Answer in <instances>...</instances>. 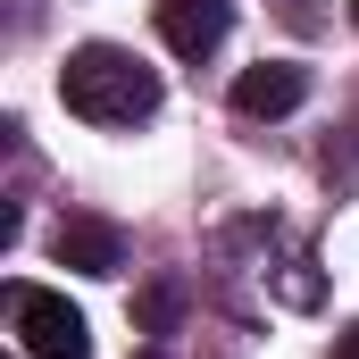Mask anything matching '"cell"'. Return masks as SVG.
<instances>
[{"mask_svg":"<svg viewBox=\"0 0 359 359\" xmlns=\"http://www.w3.org/2000/svg\"><path fill=\"white\" fill-rule=\"evenodd\" d=\"M176 318V292H142V326H168Z\"/></svg>","mask_w":359,"mask_h":359,"instance_id":"6","label":"cell"},{"mask_svg":"<svg viewBox=\"0 0 359 359\" xmlns=\"http://www.w3.org/2000/svg\"><path fill=\"white\" fill-rule=\"evenodd\" d=\"M351 17H359V0H351Z\"/></svg>","mask_w":359,"mask_h":359,"instance_id":"8","label":"cell"},{"mask_svg":"<svg viewBox=\"0 0 359 359\" xmlns=\"http://www.w3.org/2000/svg\"><path fill=\"white\" fill-rule=\"evenodd\" d=\"M50 251H59V268H76V276H117L126 268V243H117L109 217H67L50 234Z\"/></svg>","mask_w":359,"mask_h":359,"instance_id":"5","label":"cell"},{"mask_svg":"<svg viewBox=\"0 0 359 359\" xmlns=\"http://www.w3.org/2000/svg\"><path fill=\"white\" fill-rule=\"evenodd\" d=\"M59 100H67L84 126H134V117L159 109V76H151L134 50H117V42H84V50H67V67H59Z\"/></svg>","mask_w":359,"mask_h":359,"instance_id":"1","label":"cell"},{"mask_svg":"<svg viewBox=\"0 0 359 359\" xmlns=\"http://www.w3.org/2000/svg\"><path fill=\"white\" fill-rule=\"evenodd\" d=\"M301 100H309V67H292V59H259V67L234 76V109L243 117H284Z\"/></svg>","mask_w":359,"mask_h":359,"instance_id":"4","label":"cell"},{"mask_svg":"<svg viewBox=\"0 0 359 359\" xmlns=\"http://www.w3.org/2000/svg\"><path fill=\"white\" fill-rule=\"evenodd\" d=\"M8 318H17V343L25 359H92V326L67 292H42V284H17L8 292Z\"/></svg>","mask_w":359,"mask_h":359,"instance_id":"2","label":"cell"},{"mask_svg":"<svg viewBox=\"0 0 359 359\" xmlns=\"http://www.w3.org/2000/svg\"><path fill=\"white\" fill-rule=\"evenodd\" d=\"M343 359H359V334H351V343H343Z\"/></svg>","mask_w":359,"mask_h":359,"instance_id":"7","label":"cell"},{"mask_svg":"<svg viewBox=\"0 0 359 359\" xmlns=\"http://www.w3.org/2000/svg\"><path fill=\"white\" fill-rule=\"evenodd\" d=\"M226 25H234V0H159V42H168L176 59L217 50V42H226Z\"/></svg>","mask_w":359,"mask_h":359,"instance_id":"3","label":"cell"}]
</instances>
